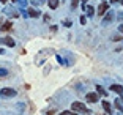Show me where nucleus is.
Masks as SVG:
<instances>
[{"instance_id":"obj_1","label":"nucleus","mask_w":123,"mask_h":115,"mask_svg":"<svg viewBox=\"0 0 123 115\" xmlns=\"http://www.w3.org/2000/svg\"><path fill=\"white\" fill-rule=\"evenodd\" d=\"M71 109H73V112H76V114H85V115L90 114V109H87V106L82 104V103H79V101L73 103V104H71Z\"/></svg>"},{"instance_id":"obj_2","label":"nucleus","mask_w":123,"mask_h":115,"mask_svg":"<svg viewBox=\"0 0 123 115\" xmlns=\"http://www.w3.org/2000/svg\"><path fill=\"white\" fill-rule=\"evenodd\" d=\"M0 96L2 98H14L16 90L14 88H2V90H0Z\"/></svg>"},{"instance_id":"obj_3","label":"nucleus","mask_w":123,"mask_h":115,"mask_svg":"<svg viewBox=\"0 0 123 115\" xmlns=\"http://www.w3.org/2000/svg\"><path fill=\"white\" fill-rule=\"evenodd\" d=\"M0 41H2V43H3V44H6L8 47H14V46H16L14 40H13V38H10V36H5L3 40H0Z\"/></svg>"},{"instance_id":"obj_4","label":"nucleus","mask_w":123,"mask_h":115,"mask_svg":"<svg viewBox=\"0 0 123 115\" xmlns=\"http://www.w3.org/2000/svg\"><path fill=\"white\" fill-rule=\"evenodd\" d=\"M109 10V3H106V2H103V3L101 5H99V8H98V14H104V13H106V11H107Z\"/></svg>"},{"instance_id":"obj_5","label":"nucleus","mask_w":123,"mask_h":115,"mask_svg":"<svg viewBox=\"0 0 123 115\" xmlns=\"http://www.w3.org/2000/svg\"><path fill=\"white\" fill-rule=\"evenodd\" d=\"M111 90H112V91H117L120 96L123 95V87L118 85V84H112V85H111Z\"/></svg>"},{"instance_id":"obj_6","label":"nucleus","mask_w":123,"mask_h":115,"mask_svg":"<svg viewBox=\"0 0 123 115\" xmlns=\"http://www.w3.org/2000/svg\"><path fill=\"white\" fill-rule=\"evenodd\" d=\"M85 99H87L88 103H96L98 101V93H87Z\"/></svg>"},{"instance_id":"obj_7","label":"nucleus","mask_w":123,"mask_h":115,"mask_svg":"<svg viewBox=\"0 0 123 115\" xmlns=\"http://www.w3.org/2000/svg\"><path fill=\"white\" fill-rule=\"evenodd\" d=\"M112 19H114V13H107V14L104 16V19H103V25L111 24V22H112Z\"/></svg>"},{"instance_id":"obj_8","label":"nucleus","mask_w":123,"mask_h":115,"mask_svg":"<svg viewBox=\"0 0 123 115\" xmlns=\"http://www.w3.org/2000/svg\"><path fill=\"white\" fill-rule=\"evenodd\" d=\"M27 14L32 16V18H40V11L35 10V8H27Z\"/></svg>"},{"instance_id":"obj_9","label":"nucleus","mask_w":123,"mask_h":115,"mask_svg":"<svg viewBox=\"0 0 123 115\" xmlns=\"http://www.w3.org/2000/svg\"><path fill=\"white\" fill-rule=\"evenodd\" d=\"M103 109H104V112H106V114L112 115V109H111V104H109L107 101H103Z\"/></svg>"},{"instance_id":"obj_10","label":"nucleus","mask_w":123,"mask_h":115,"mask_svg":"<svg viewBox=\"0 0 123 115\" xmlns=\"http://www.w3.org/2000/svg\"><path fill=\"white\" fill-rule=\"evenodd\" d=\"M96 91H98V95H101V96H107V91H106L104 87H101V85H96Z\"/></svg>"},{"instance_id":"obj_11","label":"nucleus","mask_w":123,"mask_h":115,"mask_svg":"<svg viewBox=\"0 0 123 115\" xmlns=\"http://www.w3.org/2000/svg\"><path fill=\"white\" fill-rule=\"evenodd\" d=\"M49 6H51L52 10H55V8L58 6V0H49Z\"/></svg>"},{"instance_id":"obj_12","label":"nucleus","mask_w":123,"mask_h":115,"mask_svg":"<svg viewBox=\"0 0 123 115\" xmlns=\"http://www.w3.org/2000/svg\"><path fill=\"white\" fill-rule=\"evenodd\" d=\"M93 13H95L93 6H87V14H88V16H93Z\"/></svg>"},{"instance_id":"obj_13","label":"nucleus","mask_w":123,"mask_h":115,"mask_svg":"<svg viewBox=\"0 0 123 115\" xmlns=\"http://www.w3.org/2000/svg\"><path fill=\"white\" fill-rule=\"evenodd\" d=\"M62 115H77V114H76V112H73V110H63Z\"/></svg>"},{"instance_id":"obj_14","label":"nucleus","mask_w":123,"mask_h":115,"mask_svg":"<svg viewBox=\"0 0 123 115\" xmlns=\"http://www.w3.org/2000/svg\"><path fill=\"white\" fill-rule=\"evenodd\" d=\"M77 3H79V0H71V8H77Z\"/></svg>"},{"instance_id":"obj_15","label":"nucleus","mask_w":123,"mask_h":115,"mask_svg":"<svg viewBox=\"0 0 123 115\" xmlns=\"http://www.w3.org/2000/svg\"><path fill=\"white\" fill-rule=\"evenodd\" d=\"M8 74V71L5 68H0V77H3V76H6Z\"/></svg>"},{"instance_id":"obj_16","label":"nucleus","mask_w":123,"mask_h":115,"mask_svg":"<svg viewBox=\"0 0 123 115\" xmlns=\"http://www.w3.org/2000/svg\"><path fill=\"white\" fill-rule=\"evenodd\" d=\"M10 27H11V22H6V24H5L3 27H2V30H8Z\"/></svg>"},{"instance_id":"obj_17","label":"nucleus","mask_w":123,"mask_h":115,"mask_svg":"<svg viewBox=\"0 0 123 115\" xmlns=\"http://www.w3.org/2000/svg\"><path fill=\"white\" fill-rule=\"evenodd\" d=\"M85 22H87V18H85V16H82V18H80V24H85Z\"/></svg>"},{"instance_id":"obj_18","label":"nucleus","mask_w":123,"mask_h":115,"mask_svg":"<svg viewBox=\"0 0 123 115\" xmlns=\"http://www.w3.org/2000/svg\"><path fill=\"white\" fill-rule=\"evenodd\" d=\"M63 25H65V27H69V25H71V22H69V21H63Z\"/></svg>"},{"instance_id":"obj_19","label":"nucleus","mask_w":123,"mask_h":115,"mask_svg":"<svg viewBox=\"0 0 123 115\" xmlns=\"http://www.w3.org/2000/svg\"><path fill=\"white\" fill-rule=\"evenodd\" d=\"M118 32H120V33H123V24H122V25L118 27Z\"/></svg>"},{"instance_id":"obj_20","label":"nucleus","mask_w":123,"mask_h":115,"mask_svg":"<svg viewBox=\"0 0 123 115\" xmlns=\"http://www.w3.org/2000/svg\"><path fill=\"white\" fill-rule=\"evenodd\" d=\"M117 18H120V19H123V13H118V14H117Z\"/></svg>"},{"instance_id":"obj_21","label":"nucleus","mask_w":123,"mask_h":115,"mask_svg":"<svg viewBox=\"0 0 123 115\" xmlns=\"http://www.w3.org/2000/svg\"><path fill=\"white\" fill-rule=\"evenodd\" d=\"M0 54H3V49H0Z\"/></svg>"},{"instance_id":"obj_22","label":"nucleus","mask_w":123,"mask_h":115,"mask_svg":"<svg viewBox=\"0 0 123 115\" xmlns=\"http://www.w3.org/2000/svg\"><path fill=\"white\" fill-rule=\"evenodd\" d=\"M118 115H123V112H118Z\"/></svg>"},{"instance_id":"obj_23","label":"nucleus","mask_w":123,"mask_h":115,"mask_svg":"<svg viewBox=\"0 0 123 115\" xmlns=\"http://www.w3.org/2000/svg\"><path fill=\"white\" fill-rule=\"evenodd\" d=\"M49 115H54V114H52V112H49Z\"/></svg>"},{"instance_id":"obj_24","label":"nucleus","mask_w":123,"mask_h":115,"mask_svg":"<svg viewBox=\"0 0 123 115\" xmlns=\"http://www.w3.org/2000/svg\"><path fill=\"white\" fill-rule=\"evenodd\" d=\"M2 2H6V0H2Z\"/></svg>"}]
</instances>
